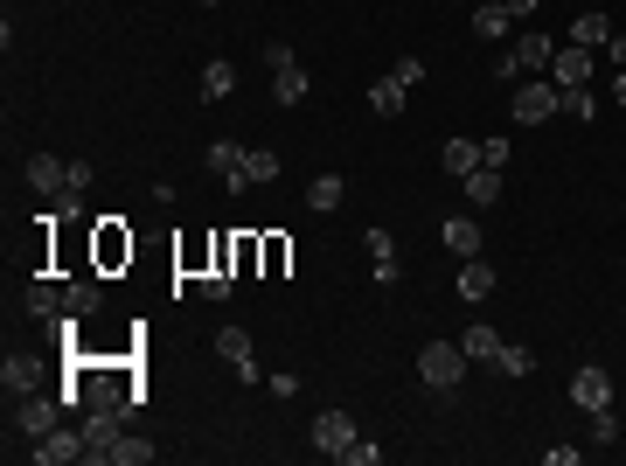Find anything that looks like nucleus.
<instances>
[{"mask_svg":"<svg viewBox=\"0 0 626 466\" xmlns=\"http://www.w3.org/2000/svg\"><path fill=\"white\" fill-rule=\"evenodd\" d=\"M119 432H126V418H119V411H91V418H84V460H112Z\"/></svg>","mask_w":626,"mask_h":466,"instance_id":"nucleus-10","label":"nucleus"},{"mask_svg":"<svg viewBox=\"0 0 626 466\" xmlns=\"http://www.w3.org/2000/svg\"><path fill=\"white\" fill-rule=\"evenodd\" d=\"M467 202L473 209H494V202H501V167H473L467 174Z\"/></svg>","mask_w":626,"mask_h":466,"instance_id":"nucleus-23","label":"nucleus"},{"mask_svg":"<svg viewBox=\"0 0 626 466\" xmlns=\"http://www.w3.org/2000/svg\"><path fill=\"white\" fill-rule=\"evenodd\" d=\"M473 35H480V42H501V35H508V7H501V0H480V7H473Z\"/></svg>","mask_w":626,"mask_h":466,"instance_id":"nucleus-24","label":"nucleus"},{"mask_svg":"<svg viewBox=\"0 0 626 466\" xmlns=\"http://www.w3.org/2000/svg\"><path fill=\"white\" fill-rule=\"evenodd\" d=\"M480 167H508V140H480Z\"/></svg>","mask_w":626,"mask_h":466,"instance_id":"nucleus-35","label":"nucleus"},{"mask_svg":"<svg viewBox=\"0 0 626 466\" xmlns=\"http://www.w3.org/2000/svg\"><path fill=\"white\" fill-rule=\"evenodd\" d=\"M216 355L237 369V383H258V390H265V369H258V355H251V334H244V327H223V334H216Z\"/></svg>","mask_w":626,"mask_h":466,"instance_id":"nucleus-6","label":"nucleus"},{"mask_svg":"<svg viewBox=\"0 0 626 466\" xmlns=\"http://www.w3.org/2000/svg\"><path fill=\"white\" fill-rule=\"evenodd\" d=\"M265 390H272V397H300V376H293V369H286V376H265Z\"/></svg>","mask_w":626,"mask_h":466,"instance_id":"nucleus-37","label":"nucleus"},{"mask_svg":"<svg viewBox=\"0 0 626 466\" xmlns=\"http://www.w3.org/2000/svg\"><path fill=\"white\" fill-rule=\"evenodd\" d=\"M28 460H35V466H70V460H84V432H77V425H56L49 439H35V446H28Z\"/></svg>","mask_w":626,"mask_h":466,"instance_id":"nucleus-8","label":"nucleus"},{"mask_svg":"<svg viewBox=\"0 0 626 466\" xmlns=\"http://www.w3.org/2000/svg\"><path fill=\"white\" fill-rule=\"evenodd\" d=\"M0 390H7V397L42 390V362H35V355H7V362H0Z\"/></svg>","mask_w":626,"mask_h":466,"instance_id":"nucleus-13","label":"nucleus"},{"mask_svg":"<svg viewBox=\"0 0 626 466\" xmlns=\"http://www.w3.org/2000/svg\"><path fill=\"white\" fill-rule=\"evenodd\" d=\"M564 112V91L550 84V77H522V91H515V126H543V119H557Z\"/></svg>","mask_w":626,"mask_h":466,"instance_id":"nucleus-4","label":"nucleus"},{"mask_svg":"<svg viewBox=\"0 0 626 466\" xmlns=\"http://www.w3.org/2000/svg\"><path fill=\"white\" fill-rule=\"evenodd\" d=\"M439 237H446V251H453V258H480V223H467V216H446V230H439Z\"/></svg>","mask_w":626,"mask_h":466,"instance_id":"nucleus-20","label":"nucleus"},{"mask_svg":"<svg viewBox=\"0 0 626 466\" xmlns=\"http://www.w3.org/2000/svg\"><path fill=\"white\" fill-rule=\"evenodd\" d=\"M467 348H460V341H425V348H418V383H425V390H460V383H467Z\"/></svg>","mask_w":626,"mask_h":466,"instance_id":"nucleus-1","label":"nucleus"},{"mask_svg":"<svg viewBox=\"0 0 626 466\" xmlns=\"http://www.w3.org/2000/svg\"><path fill=\"white\" fill-rule=\"evenodd\" d=\"M355 439H362V432H355L348 411H320V418H313V453H320V460H348Z\"/></svg>","mask_w":626,"mask_h":466,"instance_id":"nucleus-5","label":"nucleus"},{"mask_svg":"<svg viewBox=\"0 0 626 466\" xmlns=\"http://www.w3.org/2000/svg\"><path fill=\"white\" fill-rule=\"evenodd\" d=\"M244 174H251V188H265V181H279V154H265V147H258V154L244 160Z\"/></svg>","mask_w":626,"mask_h":466,"instance_id":"nucleus-31","label":"nucleus"},{"mask_svg":"<svg viewBox=\"0 0 626 466\" xmlns=\"http://www.w3.org/2000/svg\"><path fill=\"white\" fill-rule=\"evenodd\" d=\"M550 84H557V91H571V84H592V49L564 42V49L550 56Z\"/></svg>","mask_w":626,"mask_h":466,"instance_id":"nucleus-11","label":"nucleus"},{"mask_svg":"<svg viewBox=\"0 0 626 466\" xmlns=\"http://www.w3.org/2000/svg\"><path fill=\"white\" fill-rule=\"evenodd\" d=\"M383 460V446H369V439H355V446H348V466H376Z\"/></svg>","mask_w":626,"mask_h":466,"instance_id":"nucleus-36","label":"nucleus"},{"mask_svg":"<svg viewBox=\"0 0 626 466\" xmlns=\"http://www.w3.org/2000/svg\"><path fill=\"white\" fill-rule=\"evenodd\" d=\"M550 56H557L550 35H515V49L494 63V77H508V84H515V77H536V70H550Z\"/></svg>","mask_w":626,"mask_h":466,"instance_id":"nucleus-3","label":"nucleus"},{"mask_svg":"<svg viewBox=\"0 0 626 466\" xmlns=\"http://www.w3.org/2000/svg\"><path fill=\"white\" fill-rule=\"evenodd\" d=\"M202 7H216V0H202Z\"/></svg>","mask_w":626,"mask_h":466,"instance_id":"nucleus-41","label":"nucleus"},{"mask_svg":"<svg viewBox=\"0 0 626 466\" xmlns=\"http://www.w3.org/2000/svg\"><path fill=\"white\" fill-rule=\"evenodd\" d=\"M230 286H237V272H209V279H202L209 300H230Z\"/></svg>","mask_w":626,"mask_h":466,"instance_id":"nucleus-34","label":"nucleus"},{"mask_svg":"<svg viewBox=\"0 0 626 466\" xmlns=\"http://www.w3.org/2000/svg\"><path fill=\"white\" fill-rule=\"evenodd\" d=\"M571 404H578V411H606V404H613V376H606L599 362H585V369L571 376Z\"/></svg>","mask_w":626,"mask_h":466,"instance_id":"nucleus-9","label":"nucleus"},{"mask_svg":"<svg viewBox=\"0 0 626 466\" xmlns=\"http://www.w3.org/2000/svg\"><path fill=\"white\" fill-rule=\"evenodd\" d=\"M341 202H348V181H341V174H313L307 181V209L313 216H327V209H341Z\"/></svg>","mask_w":626,"mask_h":466,"instance_id":"nucleus-18","label":"nucleus"},{"mask_svg":"<svg viewBox=\"0 0 626 466\" xmlns=\"http://www.w3.org/2000/svg\"><path fill=\"white\" fill-rule=\"evenodd\" d=\"M63 300H70V313H77V320H84V313L105 307V286H98V279H70V286H63Z\"/></svg>","mask_w":626,"mask_h":466,"instance_id":"nucleus-27","label":"nucleus"},{"mask_svg":"<svg viewBox=\"0 0 626 466\" xmlns=\"http://www.w3.org/2000/svg\"><path fill=\"white\" fill-rule=\"evenodd\" d=\"M439 167H446L453 181H467L473 167H480V140H467V133H453V140H446V154H439Z\"/></svg>","mask_w":626,"mask_h":466,"instance_id":"nucleus-17","label":"nucleus"},{"mask_svg":"<svg viewBox=\"0 0 626 466\" xmlns=\"http://www.w3.org/2000/svg\"><path fill=\"white\" fill-rule=\"evenodd\" d=\"M307 91H313V77H307V70H300V63H293V70H272V98H279L286 112H293V105H300Z\"/></svg>","mask_w":626,"mask_h":466,"instance_id":"nucleus-22","label":"nucleus"},{"mask_svg":"<svg viewBox=\"0 0 626 466\" xmlns=\"http://www.w3.org/2000/svg\"><path fill=\"white\" fill-rule=\"evenodd\" d=\"M28 188H35L42 202H63V195H77V188H70V160L35 154V160H28Z\"/></svg>","mask_w":626,"mask_h":466,"instance_id":"nucleus-7","label":"nucleus"},{"mask_svg":"<svg viewBox=\"0 0 626 466\" xmlns=\"http://www.w3.org/2000/svg\"><path fill=\"white\" fill-rule=\"evenodd\" d=\"M606 56H613V63H626V35H620V28H613V42H606Z\"/></svg>","mask_w":626,"mask_h":466,"instance_id":"nucleus-39","label":"nucleus"},{"mask_svg":"<svg viewBox=\"0 0 626 466\" xmlns=\"http://www.w3.org/2000/svg\"><path fill=\"white\" fill-rule=\"evenodd\" d=\"M571 42H578V49H606V42H613V21H606L599 7H585V14L571 21Z\"/></svg>","mask_w":626,"mask_h":466,"instance_id":"nucleus-19","label":"nucleus"},{"mask_svg":"<svg viewBox=\"0 0 626 466\" xmlns=\"http://www.w3.org/2000/svg\"><path fill=\"white\" fill-rule=\"evenodd\" d=\"M126 258H133V237H126L119 223H105V230H98V265L112 272V265H126Z\"/></svg>","mask_w":626,"mask_h":466,"instance_id":"nucleus-26","label":"nucleus"},{"mask_svg":"<svg viewBox=\"0 0 626 466\" xmlns=\"http://www.w3.org/2000/svg\"><path fill=\"white\" fill-rule=\"evenodd\" d=\"M613 105L626 112V63H620V77H613Z\"/></svg>","mask_w":626,"mask_h":466,"instance_id":"nucleus-40","label":"nucleus"},{"mask_svg":"<svg viewBox=\"0 0 626 466\" xmlns=\"http://www.w3.org/2000/svg\"><path fill=\"white\" fill-rule=\"evenodd\" d=\"M362 244H369V279H376V286H397L404 272H397V244H390V230H362Z\"/></svg>","mask_w":626,"mask_h":466,"instance_id":"nucleus-12","label":"nucleus"},{"mask_svg":"<svg viewBox=\"0 0 626 466\" xmlns=\"http://www.w3.org/2000/svg\"><path fill=\"white\" fill-rule=\"evenodd\" d=\"M620 439V418H613V404L606 411H592V446H613Z\"/></svg>","mask_w":626,"mask_h":466,"instance_id":"nucleus-32","label":"nucleus"},{"mask_svg":"<svg viewBox=\"0 0 626 466\" xmlns=\"http://www.w3.org/2000/svg\"><path fill=\"white\" fill-rule=\"evenodd\" d=\"M63 390H28V397H14V432L21 439H49L56 425H63Z\"/></svg>","mask_w":626,"mask_h":466,"instance_id":"nucleus-2","label":"nucleus"},{"mask_svg":"<svg viewBox=\"0 0 626 466\" xmlns=\"http://www.w3.org/2000/svg\"><path fill=\"white\" fill-rule=\"evenodd\" d=\"M21 307L35 313V320H56V313H70V300H63V286H56V279H35V286L21 293Z\"/></svg>","mask_w":626,"mask_h":466,"instance_id":"nucleus-16","label":"nucleus"},{"mask_svg":"<svg viewBox=\"0 0 626 466\" xmlns=\"http://www.w3.org/2000/svg\"><path fill=\"white\" fill-rule=\"evenodd\" d=\"M494 286H501V272L487 258H460V300H487Z\"/></svg>","mask_w":626,"mask_h":466,"instance_id":"nucleus-15","label":"nucleus"},{"mask_svg":"<svg viewBox=\"0 0 626 466\" xmlns=\"http://www.w3.org/2000/svg\"><path fill=\"white\" fill-rule=\"evenodd\" d=\"M369 112H376V119H397V112H404V84H397V77H376V84H369Z\"/></svg>","mask_w":626,"mask_h":466,"instance_id":"nucleus-25","label":"nucleus"},{"mask_svg":"<svg viewBox=\"0 0 626 466\" xmlns=\"http://www.w3.org/2000/svg\"><path fill=\"white\" fill-rule=\"evenodd\" d=\"M494 369H501V376H515V383H522V376H529V369H536V348H522V341H501V355H494Z\"/></svg>","mask_w":626,"mask_h":466,"instance_id":"nucleus-28","label":"nucleus"},{"mask_svg":"<svg viewBox=\"0 0 626 466\" xmlns=\"http://www.w3.org/2000/svg\"><path fill=\"white\" fill-rule=\"evenodd\" d=\"M501 7H508V21H529V14H536L543 0H501Z\"/></svg>","mask_w":626,"mask_h":466,"instance_id":"nucleus-38","label":"nucleus"},{"mask_svg":"<svg viewBox=\"0 0 626 466\" xmlns=\"http://www.w3.org/2000/svg\"><path fill=\"white\" fill-rule=\"evenodd\" d=\"M460 348H467V362H487V369H494V355H501V327L473 320V327H460Z\"/></svg>","mask_w":626,"mask_h":466,"instance_id":"nucleus-14","label":"nucleus"},{"mask_svg":"<svg viewBox=\"0 0 626 466\" xmlns=\"http://www.w3.org/2000/svg\"><path fill=\"white\" fill-rule=\"evenodd\" d=\"M390 77L411 91V84H425V63H418V56H397V70H390Z\"/></svg>","mask_w":626,"mask_h":466,"instance_id":"nucleus-33","label":"nucleus"},{"mask_svg":"<svg viewBox=\"0 0 626 466\" xmlns=\"http://www.w3.org/2000/svg\"><path fill=\"white\" fill-rule=\"evenodd\" d=\"M564 112H571V119H599V91H592V84H571V91H564Z\"/></svg>","mask_w":626,"mask_h":466,"instance_id":"nucleus-30","label":"nucleus"},{"mask_svg":"<svg viewBox=\"0 0 626 466\" xmlns=\"http://www.w3.org/2000/svg\"><path fill=\"white\" fill-rule=\"evenodd\" d=\"M230 91H237V63L230 56H209L202 63V98H230Z\"/></svg>","mask_w":626,"mask_h":466,"instance_id":"nucleus-21","label":"nucleus"},{"mask_svg":"<svg viewBox=\"0 0 626 466\" xmlns=\"http://www.w3.org/2000/svg\"><path fill=\"white\" fill-rule=\"evenodd\" d=\"M154 453H160L154 439H126V432H119V446H112V460H105V466H147Z\"/></svg>","mask_w":626,"mask_h":466,"instance_id":"nucleus-29","label":"nucleus"}]
</instances>
